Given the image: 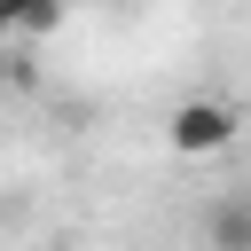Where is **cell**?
<instances>
[{
    "instance_id": "obj_2",
    "label": "cell",
    "mask_w": 251,
    "mask_h": 251,
    "mask_svg": "<svg viewBox=\"0 0 251 251\" xmlns=\"http://www.w3.org/2000/svg\"><path fill=\"white\" fill-rule=\"evenodd\" d=\"M63 16H71V0H0L8 39H47V31H63Z\"/></svg>"
},
{
    "instance_id": "obj_4",
    "label": "cell",
    "mask_w": 251,
    "mask_h": 251,
    "mask_svg": "<svg viewBox=\"0 0 251 251\" xmlns=\"http://www.w3.org/2000/svg\"><path fill=\"white\" fill-rule=\"evenodd\" d=\"M243 126H251V110H243Z\"/></svg>"
},
{
    "instance_id": "obj_3",
    "label": "cell",
    "mask_w": 251,
    "mask_h": 251,
    "mask_svg": "<svg viewBox=\"0 0 251 251\" xmlns=\"http://www.w3.org/2000/svg\"><path fill=\"white\" fill-rule=\"evenodd\" d=\"M204 235H212L220 251H251V188H243V196H220V204L204 212Z\"/></svg>"
},
{
    "instance_id": "obj_1",
    "label": "cell",
    "mask_w": 251,
    "mask_h": 251,
    "mask_svg": "<svg viewBox=\"0 0 251 251\" xmlns=\"http://www.w3.org/2000/svg\"><path fill=\"white\" fill-rule=\"evenodd\" d=\"M235 133H243V110H227V102H212V94H188V102H173V118H165V141H173L180 157H220Z\"/></svg>"
}]
</instances>
